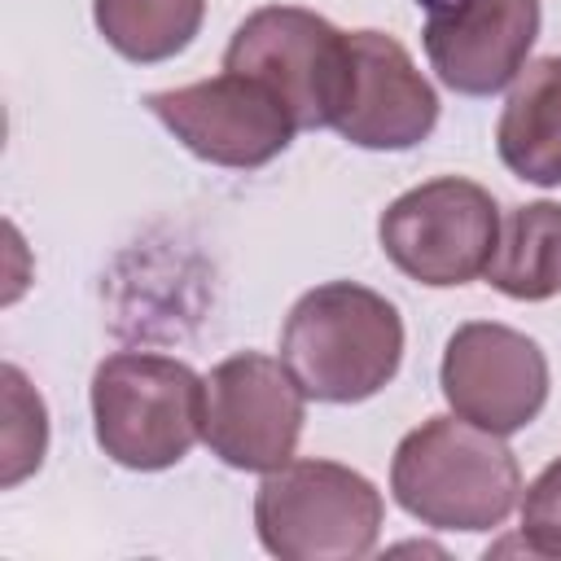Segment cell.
<instances>
[{
	"mask_svg": "<svg viewBox=\"0 0 561 561\" xmlns=\"http://www.w3.org/2000/svg\"><path fill=\"white\" fill-rule=\"evenodd\" d=\"M280 359L320 403L373 399L403 359L399 307L355 280H324L307 289L280 329Z\"/></svg>",
	"mask_w": 561,
	"mask_h": 561,
	"instance_id": "7a4b0ae2",
	"label": "cell"
},
{
	"mask_svg": "<svg viewBox=\"0 0 561 561\" xmlns=\"http://www.w3.org/2000/svg\"><path fill=\"white\" fill-rule=\"evenodd\" d=\"M438 381L456 416L504 438L526 430L543 412L548 355L539 351L535 337L508 324L469 320L447 337Z\"/></svg>",
	"mask_w": 561,
	"mask_h": 561,
	"instance_id": "9c48e42d",
	"label": "cell"
},
{
	"mask_svg": "<svg viewBox=\"0 0 561 561\" xmlns=\"http://www.w3.org/2000/svg\"><path fill=\"white\" fill-rule=\"evenodd\" d=\"M92 425L114 465L136 473L171 469L202 438L206 377L171 355H105L92 373Z\"/></svg>",
	"mask_w": 561,
	"mask_h": 561,
	"instance_id": "3957f363",
	"label": "cell"
},
{
	"mask_svg": "<svg viewBox=\"0 0 561 561\" xmlns=\"http://www.w3.org/2000/svg\"><path fill=\"white\" fill-rule=\"evenodd\" d=\"M259 543L280 561L368 557L381 535V491L337 460H289L254 491Z\"/></svg>",
	"mask_w": 561,
	"mask_h": 561,
	"instance_id": "277c9868",
	"label": "cell"
},
{
	"mask_svg": "<svg viewBox=\"0 0 561 561\" xmlns=\"http://www.w3.org/2000/svg\"><path fill=\"white\" fill-rule=\"evenodd\" d=\"M495 149L517 180L561 184V57L522 66L495 123Z\"/></svg>",
	"mask_w": 561,
	"mask_h": 561,
	"instance_id": "7c38bea8",
	"label": "cell"
},
{
	"mask_svg": "<svg viewBox=\"0 0 561 561\" xmlns=\"http://www.w3.org/2000/svg\"><path fill=\"white\" fill-rule=\"evenodd\" d=\"M438 123V96L386 31H351V83L337 136L359 149H412Z\"/></svg>",
	"mask_w": 561,
	"mask_h": 561,
	"instance_id": "8fae6325",
	"label": "cell"
},
{
	"mask_svg": "<svg viewBox=\"0 0 561 561\" xmlns=\"http://www.w3.org/2000/svg\"><path fill=\"white\" fill-rule=\"evenodd\" d=\"M307 421V390L285 359L241 351L206 373V447L245 473H272L294 460Z\"/></svg>",
	"mask_w": 561,
	"mask_h": 561,
	"instance_id": "52a82bcc",
	"label": "cell"
},
{
	"mask_svg": "<svg viewBox=\"0 0 561 561\" xmlns=\"http://www.w3.org/2000/svg\"><path fill=\"white\" fill-rule=\"evenodd\" d=\"M522 543L539 557H561V456L522 495Z\"/></svg>",
	"mask_w": 561,
	"mask_h": 561,
	"instance_id": "2e32d148",
	"label": "cell"
},
{
	"mask_svg": "<svg viewBox=\"0 0 561 561\" xmlns=\"http://www.w3.org/2000/svg\"><path fill=\"white\" fill-rule=\"evenodd\" d=\"M377 237L386 259L408 280L451 289L486 272L500 237V206L482 184L465 175H438L399 193L381 210Z\"/></svg>",
	"mask_w": 561,
	"mask_h": 561,
	"instance_id": "8992f818",
	"label": "cell"
},
{
	"mask_svg": "<svg viewBox=\"0 0 561 561\" xmlns=\"http://www.w3.org/2000/svg\"><path fill=\"white\" fill-rule=\"evenodd\" d=\"M92 18L118 57L153 66L193 44L206 0H92Z\"/></svg>",
	"mask_w": 561,
	"mask_h": 561,
	"instance_id": "5bb4252c",
	"label": "cell"
},
{
	"mask_svg": "<svg viewBox=\"0 0 561 561\" xmlns=\"http://www.w3.org/2000/svg\"><path fill=\"white\" fill-rule=\"evenodd\" d=\"M425 57L460 96L508 88L539 39V0H430Z\"/></svg>",
	"mask_w": 561,
	"mask_h": 561,
	"instance_id": "30bf717a",
	"label": "cell"
},
{
	"mask_svg": "<svg viewBox=\"0 0 561 561\" xmlns=\"http://www.w3.org/2000/svg\"><path fill=\"white\" fill-rule=\"evenodd\" d=\"M224 70L272 88L298 131L333 127L351 83V35L302 4H263L237 22Z\"/></svg>",
	"mask_w": 561,
	"mask_h": 561,
	"instance_id": "5b68a950",
	"label": "cell"
},
{
	"mask_svg": "<svg viewBox=\"0 0 561 561\" xmlns=\"http://www.w3.org/2000/svg\"><path fill=\"white\" fill-rule=\"evenodd\" d=\"M491 289L517 302H543L561 294V206L526 202L500 215V237L482 272Z\"/></svg>",
	"mask_w": 561,
	"mask_h": 561,
	"instance_id": "4fadbf2b",
	"label": "cell"
},
{
	"mask_svg": "<svg viewBox=\"0 0 561 561\" xmlns=\"http://www.w3.org/2000/svg\"><path fill=\"white\" fill-rule=\"evenodd\" d=\"M4 403H9V425H4V486H18L31 469H39L44 460V443H48V421H44V403L39 394L26 386V377L4 364Z\"/></svg>",
	"mask_w": 561,
	"mask_h": 561,
	"instance_id": "9a60e30c",
	"label": "cell"
},
{
	"mask_svg": "<svg viewBox=\"0 0 561 561\" xmlns=\"http://www.w3.org/2000/svg\"><path fill=\"white\" fill-rule=\"evenodd\" d=\"M145 105L188 153L232 171L267 167L276 153L289 149L298 131L280 96L237 70L153 92Z\"/></svg>",
	"mask_w": 561,
	"mask_h": 561,
	"instance_id": "ba28073f",
	"label": "cell"
},
{
	"mask_svg": "<svg viewBox=\"0 0 561 561\" xmlns=\"http://www.w3.org/2000/svg\"><path fill=\"white\" fill-rule=\"evenodd\" d=\"M390 491L421 526L495 530L522 500V469L500 434L451 412L430 416L399 438Z\"/></svg>",
	"mask_w": 561,
	"mask_h": 561,
	"instance_id": "6da1fadb",
	"label": "cell"
}]
</instances>
